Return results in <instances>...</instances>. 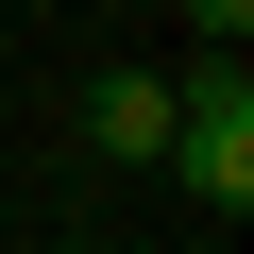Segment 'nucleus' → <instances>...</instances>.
<instances>
[{
  "label": "nucleus",
  "instance_id": "nucleus-1",
  "mask_svg": "<svg viewBox=\"0 0 254 254\" xmlns=\"http://www.w3.org/2000/svg\"><path fill=\"white\" fill-rule=\"evenodd\" d=\"M153 170H170L187 203H220V220L254 203V68H237V51H203V68L170 85V153H153Z\"/></svg>",
  "mask_w": 254,
  "mask_h": 254
},
{
  "label": "nucleus",
  "instance_id": "nucleus-2",
  "mask_svg": "<svg viewBox=\"0 0 254 254\" xmlns=\"http://www.w3.org/2000/svg\"><path fill=\"white\" fill-rule=\"evenodd\" d=\"M85 153L153 170V153H170V68H102V85H85Z\"/></svg>",
  "mask_w": 254,
  "mask_h": 254
},
{
  "label": "nucleus",
  "instance_id": "nucleus-3",
  "mask_svg": "<svg viewBox=\"0 0 254 254\" xmlns=\"http://www.w3.org/2000/svg\"><path fill=\"white\" fill-rule=\"evenodd\" d=\"M187 34H203V51H237V34H254V0H187Z\"/></svg>",
  "mask_w": 254,
  "mask_h": 254
}]
</instances>
